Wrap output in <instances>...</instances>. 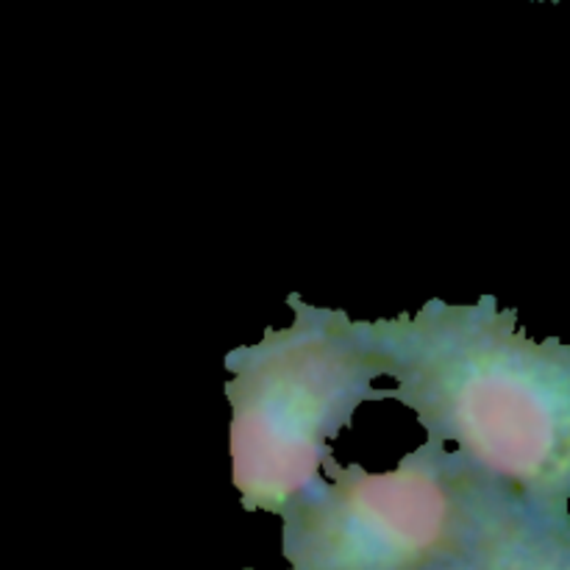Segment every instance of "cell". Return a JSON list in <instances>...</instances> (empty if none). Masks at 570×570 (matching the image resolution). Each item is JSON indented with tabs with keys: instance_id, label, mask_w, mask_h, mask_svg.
<instances>
[{
	"instance_id": "2",
	"label": "cell",
	"mask_w": 570,
	"mask_h": 570,
	"mask_svg": "<svg viewBox=\"0 0 570 570\" xmlns=\"http://www.w3.org/2000/svg\"><path fill=\"white\" fill-rule=\"evenodd\" d=\"M289 501V570H495L538 510L460 454L426 443L395 471L337 468Z\"/></svg>"
},
{
	"instance_id": "3",
	"label": "cell",
	"mask_w": 570,
	"mask_h": 570,
	"mask_svg": "<svg viewBox=\"0 0 570 570\" xmlns=\"http://www.w3.org/2000/svg\"><path fill=\"white\" fill-rule=\"evenodd\" d=\"M295 306L287 328H271L226 360L232 382L234 488L248 510L282 512L309 493L328 465V443L367 399H384L373 323L340 309Z\"/></svg>"
},
{
	"instance_id": "1",
	"label": "cell",
	"mask_w": 570,
	"mask_h": 570,
	"mask_svg": "<svg viewBox=\"0 0 570 570\" xmlns=\"http://www.w3.org/2000/svg\"><path fill=\"white\" fill-rule=\"evenodd\" d=\"M384 376L429 440L549 515L568 518L570 354L518 332L515 312L432 301L373 323Z\"/></svg>"
}]
</instances>
